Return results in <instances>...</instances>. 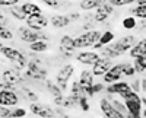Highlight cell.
I'll list each match as a JSON object with an SVG mask.
<instances>
[{"instance_id":"cell-1","label":"cell","mask_w":146,"mask_h":118,"mask_svg":"<svg viewBox=\"0 0 146 118\" xmlns=\"http://www.w3.org/2000/svg\"><path fill=\"white\" fill-rule=\"evenodd\" d=\"M133 45H135V35H126V37L115 41L114 44L102 47L100 50L101 57H107V58H111L113 60L114 57H120V55L126 54L127 51H130V48Z\"/></svg>"},{"instance_id":"cell-2","label":"cell","mask_w":146,"mask_h":118,"mask_svg":"<svg viewBox=\"0 0 146 118\" xmlns=\"http://www.w3.org/2000/svg\"><path fill=\"white\" fill-rule=\"evenodd\" d=\"M2 54L6 57V60H9L12 64H15V69H16V70H22V69L27 67V63H28L27 55L23 54V53H21L19 50L13 48V47L5 45Z\"/></svg>"},{"instance_id":"cell-3","label":"cell","mask_w":146,"mask_h":118,"mask_svg":"<svg viewBox=\"0 0 146 118\" xmlns=\"http://www.w3.org/2000/svg\"><path fill=\"white\" fill-rule=\"evenodd\" d=\"M47 69L41 66L40 58H31L27 63V72L25 76L32 80H47Z\"/></svg>"},{"instance_id":"cell-4","label":"cell","mask_w":146,"mask_h":118,"mask_svg":"<svg viewBox=\"0 0 146 118\" xmlns=\"http://www.w3.org/2000/svg\"><path fill=\"white\" fill-rule=\"evenodd\" d=\"M101 34H102V32L96 31V29L83 32L82 35H79V37L75 38V47H76V48H86V47H94L96 42L100 41Z\"/></svg>"},{"instance_id":"cell-5","label":"cell","mask_w":146,"mask_h":118,"mask_svg":"<svg viewBox=\"0 0 146 118\" xmlns=\"http://www.w3.org/2000/svg\"><path fill=\"white\" fill-rule=\"evenodd\" d=\"M18 35H19V40L27 42V44H32L35 41H48V37L42 32V31H34L28 26H21L18 29Z\"/></svg>"},{"instance_id":"cell-6","label":"cell","mask_w":146,"mask_h":118,"mask_svg":"<svg viewBox=\"0 0 146 118\" xmlns=\"http://www.w3.org/2000/svg\"><path fill=\"white\" fill-rule=\"evenodd\" d=\"M73 72H75V67H73V64H64V66L57 72V74H56V85L62 89V90H66V89H67V82H69L70 77L73 76Z\"/></svg>"},{"instance_id":"cell-7","label":"cell","mask_w":146,"mask_h":118,"mask_svg":"<svg viewBox=\"0 0 146 118\" xmlns=\"http://www.w3.org/2000/svg\"><path fill=\"white\" fill-rule=\"evenodd\" d=\"M2 80L18 90V88L23 82V77L19 73V70H16V69H5L3 73H2Z\"/></svg>"},{"instance_id":"cell-8","label":"cell","mask_w":146,"mask_h":118,"mask_svg":"<svg viewBox=\"0 0 146 118\" xmlns=\"http://www.w3.org/2000/svg\"><path fill=\"white\" fill-rule=\"evenodd\" d=\"M29 112L40 117V118H54L56 117V112L51 107L48 105H44V103H40V102H32L29 103Z\"/></svg>"},{"instance_id":"cell-9","label":"cell","mask_w":146,"mask_h":118,"mask_svg":"<svg viewBox=\"0 0 146 118\" xmlns=\"http://www.w3.org/2000/svg\"><path fill=\"white\" fill-rule=\"evenodd\" d=\"M124 64L126 63H118L115 66H111V69L102 76L105 83H115V82H120V79L123 77V70H124Z\"/></svg>"},{"instance_id":"cell-10","label":"cell","mask_w":146,"mask_h":118,"mask_svg":"<svg viewBox=\"0 0 146 118\" xmlns=\"http://www.w3.org/2000/svg\"><path fill=\"white\" fill-rule=\"evenodd\" d=\"M18 90H0V105L2 107H16L19 103Z\"/></svg>"},{"instance_id":"cell-11","label":"cell","mask_w":146,"mask_h":118,"mask_svg":"<svg viewBox=\"0 0 146 118\" xmlns=\"http://www.w3.org/2000/svg\"><path fill=\"white\" fill-rule=\"evenodd\" d=\"M113 66V61L111 58H107V57H100L96 63L92 66V74L96 76V77H102Z\"/></svg>"},{"instance_id":"cell-12","label":"cell","mask_w":146,"mask_h":118,"mask_svg":"<svg viewBox=\"0 0 146 118\" xmlns=\"http://www.w3.org/2000/svg\"><path fill=\"white\" fill-rule=\"evenodd\" d=\"M27 26L34 29V31H42L47 28L48 25V19L44 15H32V16H27L25 19Z\"/></svg>"},{"instance_id":"cell-13","label":"cell","mask_w":146,"mask_h":118,"mask_svg":"<svg viewBox=\"0 0 146 118\" xmlns=\"http://www.w3.org/2000/svg\"><path fill=\"white\" fill-rule=\"evenodd\" d=\"M76 47H75V38H72L70 35H63L60 38V51L64 57H70L75 53Z\"/></svg>"},{"instance_id":"cell-14","label":"cell","mask_w":146,"mask_h":118,"mask_svg":"<svg viewBox=\"0 0 146 118\" xmlns=\"http://www.w3.org/2000/svg\"><path fill=\"white\" fill-rule=\"evenodd\" d=\"M100 108H101V111H102V114L107 117V118H126L121 112H118L113 105H111V102H110L107 98H102L101 101H100Z\"/></svg>"},{"instance_id":"cell-15","label":"cell","mask_w":146,"mask_h":118,"mask_svg":"<svg viewBox=\"0 0 146 118\" xmlns=\"http://www.w3.org/2000/svg\"><path fill=\"white\" fill-rule=\"evenodd\" d=\"M95 10L96 12H95V15H94V19L96 22H105L110 16L114 13V7L111 5H108V3L101 5L100 7H96Z\"/></svg>"},{"instance_id":"cell-16","label":"cell","mask_w":146,"mask_h":118,"mask_svg":"<svg viewBox=\"0 0 146 118\" xmlns=\"http://www.w3.org/2000/svg\"><path fill=\"white\" fill-rule=\"evenodd\" d=\"M101 55L96 53V51H82L78 54V61L80 64H85V66H94L96 63V60H98Z\"/></svg>"},{"instance_id":"cell-17","label":"cell","mask_w":146,"mask_h":118,"mask_svg":"<svg viewBox=\"0 0 146 118\" xmlns=\"http://www.w3.org/2000/svg\"><path fill=\"white\" fill-rule=\"evenodd\" d=\"M130 55L131 58H137L142 55H146V38H142L140 41L135 42V45L130 48Z\"/></svg>"},{"instance_id":"cell-18","label":"cell","mask_w":146,"mask_h":118,"mask_svg":"<svg viewBox=\"0 0 146 118\" xmlns=\"http://www.w3.org/2000/svg\"><path fill=\"white\" fill-rule=\"evenodd\" d=\"M127 90H131L130 89V85L127 83V82H115V83H111V85L107 88V92L110 93V95H113V93L120 95V93L127 92Z\"/></svg>"},{"instance_id":"cell-19","label":"cell","mask_w":146,"mask_h":118,"mask_svg":"<svg viewBox=\"0 0 146 118\" xmlns=\"http://www.w3.org/2000/svg\"><path fill=\"white\" fill-rule=\"evenodd\" d=\"M21 9L22 12L25 13L27 16H32V15H42V10L41 7L34 3V2H25L23 5H21Z\"/></svg>"},{"instance_id":"cell-20","label":"cell","mask_w":146,"mask_h":118,"mask_svg":"<svg viewBox=\"0 0 146 118\" xmlns=\"http://www.w3.org/2000/svg\"><path fill=\"white\" fill-rule=\"evenodd\" d=\"M50 22H51V25L53 28L56 29H62V28H66L69 23H70V19L67 15H53L50 18Z\"/></svg>"},{"instance_id":"cell-21","label":"cell","mask_w":146,"mask_h":118,"mask_svg":"<svg viewBox=\"0 0 146 118\" xmlns=\"http://www.w3.org/2000/svg\"><path fill=\"white\" fill-rule=\"evenodd\" d=\"M94 74H92V72L91 70H82L80 72V76H79V79H78V82L80 83V86L82 88H88V86H92L95 82H94Z\"/></svg>"},{"instance_id":"cell-22","label":"cell","mask_w":146,"mask_h":118,"mask_svg":"<svg viewBox=\"0 0 146 118\" xmlns=\"http://www.w3.org/2000/svg\"><path fill=\"white\" fill-rule=\"evenodd\" d=\"M104 3H107V0H80L79 7L82 10H94Z\"/></svg>"},{"instance_id":"cell-23","label":"cell","mask_w":146,"mask_h":118,"mask_svg":"<svg viewBox=\"0 0 146 118\" xmlns=\"http://www.w3.org/2000/svg\"><path fill=\"white\" fill-rule=\"evenodd\" d=\"M19 92H21L22 98L25 99V101H28L29 103L38 102V95H36V92H34L32 89H29L27 86H22V88H19Z\"/></svg>"},{"instance_id":"cell-24","label":"cell","mask_w":146,"mask_h":118,"mask_svg":"<svg viewBox=\"0 0 146 118\" xmlns=\"http://www.w3.org/2000/svg\"><path fill=\"white\" fill-rule=\"evenodd\" d=\"M29 50L32 53H44V51L48 50V42L47 41H42V40L35 41V42L29 44Z\"/></svg>"},{"instance_id":"cell-25","label":"cell","mask_w":146,"mask_h":118,"mask_svg":"<svg viewBox=\"0 0 146 118\" xmlns=\"http://www.w3.org/2000/svg\"><path fill=\"white\" fill-rule=\"evenodd\" d=\"M133 67H135V72L136 73H143L146 72V55L137 57L133 60Z\"/></svg>"},{"instance_id":"cell-26","label":"cell","mask_w":146,"mask_h":118,"mask_svg":"<svg viewBox=\"0 0 146 118\" xmlns=\"http://www.w3.org/2000/svg\"><path fill=\"white\" fill-rule=\"evenodd\" d=\"M129 13H131L133 18H137L140 20H146V7L145 6H135L129 10Z\"/></svg>"},{"instance_id":"cell-27","label":"cell","mask_w":146,"mask_h":118,"mask_svg":"<svg viewBox=\"0 0 146 118\" xmlns=\"http://www.w3.org/2000/svg\"><path fill=\"white\" fill-rule=\"evenodd\" d=\"M45 88H47V90L53 95V98H56V96H62V95H63V90L60 89V88L54 83V82L48 80V79L45 80Z\"/></svg>"},{"instance_id":"cell-28","label":"cell","mask_w":146,"mask_h":118,"mask_svg":"<svg viewBox=\"0 0 146 118\" xmlns=\"http://www.w3.org/2000/svg\"><path fill=\"white\" fill-rule=\"evenodd\" d=\"M78 103H79V98L70 93V95L64 96L62 108H64V109H67V108H75V107H78Z\"/></svg>"},{"instance_id":"cell-29","label":"cell","mask_w":146,"mask_h":118,"mask_svg":"<svg viewBox=\"0 0 146 118\" xmlns=\"http://www.w3.org/2000/svg\"><path fill=\"white\" fill-rule=\"evenodd\" d=\"M9 13L13 16L16 20H25L27 19V15L22 12V9H21V6H12V7H9Z\"/></svg>"},{"instance_id":"cell-30","label":"cell","mask_w":146,"mask_h":118,"mask_svg":"<svg viewBox=\"0 0 146 118\" xmlns=\"http://www.w3.org/2000/svg\"><path fill=\"white\" fill-rule=\"evenodd\" d=\"M114 41V32H111V31H105V32H102L101 34V38H100V44L102 45V47H105V45H110Z\"/></svg>"},{"instance_id":"cell-31","label":"cell","mask_w":146,"mask_h":118,"mask_svg":"<svg viewBox=\"0 0 146 118\" xmlns=\"http://www.w3.org/2000/svg\"><path fill=\"white\" fill-rule=\"evenodd\" d=\"M121 25H123L124 29L131 31V29H135L137 26V20H136V18H133V16H126L123 19V22H121Z\"/></svg>"},{"instance_id":"cell-32","label":"cell","mask_w":146,"mask_h":118,"mask_svg":"<svg viewBox=\"0 0 146 118\" xmlns=\"http://www.w3.org/2000/svg\"><path fill=\"white\" fill-rule=\"evenodd\" d=\"M70 93H72V95H75V96H78V98L85 96L83 89H82V86H80V83H79L78 80H75V82L72 83V86H70Z\"/></svg>"},{"instance_id":"cell-33","label":"cell","mask_w":146,"mask_h":118,"mask_svg":"<svg viewBox=\"0 0 146 118\" xmlns=\"http://www.w3.org/2000/svg\"><path fill=\"white\" fill-rule=\"evenodd\" d=\"M27 117V109L21 108V107H15L10 111V118H25Z\"/></svg>"},{"instance_id":"cell-34","label":"cell","mask_w":146,"mask_h":118,"mask_svg":"<svg viewBox=\"0 0 146 118\" xmlns=\"http://www.w3.org/2000/svg\"><path fill=\"white\" fill-rule=\"evenodd\" d=\"M107 3L111 5L113 7H121V6H126V5L136 3V0H107Z\"/></svg>"},{"instance_id":"cell-35","label":"cell","mask_w":146,"mask_h":118,"mask_svg":"<svg viewBox=\"0 0 146 118\" xmlns=\"http://www.w3.org/2000/svg\"><path fill=\"white\" fill-rule=\"evenodd\" d=\"M111 102V105L118 111V112H121L124 117H126V114H127V109H126V105H124V102H120V101H117V99H113V101H110Z\"/></svg>"},{"instance_id":"cell-36","label":"cell","mask_w":146,"mask_h":118,"mask_svg":"<svg viewBox=\"0 0 146 118\" xmlns=\"http://www.w3.org/2000/svg\"><path fill=\"white\" fill-rule=\"evenodd\" d=\"M79 107H80V109L83 111V112H88L89 109H91V105H89V101H88V96H80L79 98Z\"/></svg>"},{"instance_id":"cell-37","label":"cell","mask_w":146,"mask_h":118,"mask_svg":"<svg viewBox=\"0 0 146 118\" xmlns=\"http://www.w3.org/2000/svg\"><path fill=\"white\" fill-rule=\"evenodd\" d=\"M135 67H133V64H129V63H126L124 64V70H123V76H126V77H131V76H135Z\"/></svg>"},{"instance_id":"cell-38","label":"cell","mask_w":146,"mask_h":118,"mask_svg":"<svg viewBox=\"0 0 146 118\" xmlns=\"http://www.w3.org/2000/svg\"><path fill=\"white\" fill-rule=\"evenodd\" d=\"M0 38H2V40H12V38H13V32L5 26V28L0 29Z\"/></svg>"},{"instance_id":"cell-39","label":"cell","mask_w":146,"mask_h":118,"mask_svg":"<svg viewBox=\"0 0 146 118\" xmlns=\"http://www.w3.org/2000/svg\"><path fill=\"white\" fill-rule=\"evenodd\" d=\"M41 2L48 6V7H51V9H58L60 6H62V3H60V0H41Z\"/></svg>"},{"instance_id":"cell-40","label":"cell","mask_w":146,"mask_h":118,"mask_svg":"<svg viewBox=\"0 0 146 118\" xmlns=\"http://www.w3.org/2000/svg\"><path fill=\"white\" fill-rule=\"evenodd\" d=\"M129 85H130V89L135 92V93H139V92L142 90V89H140V80H139V79H135V80H133L131 83H129Z\"/></svg>"},{"instance_id":"cell-41","label":"cell","mask_w":146,"mask_h":118,"mask_svg":"<svg viewBox=\"0 0 146 118\" xmlns=\"http://www.w3.org/2000/svg\"><path fill=\"white\" fill-rule=\"evenodd\" d=\"M19 3V0H0V6L2 7H12L16 6Z\"/></svg>"},{"instance_id":"cell-42","label":"cell","mask_w":146,"mask_h":118,"mask_svg":"<svg viewBox=\"0 0 146 118\" xmlns=\"http://www.w3.org/2000/svg\"><path fill=\"white\" fill-rule=\"evenodd\" d=\"M10 111H12L10 108L0 105V118H10Z\"/></svg>"},{"instance_id":"cell-43","label":"cell","mask_w":146,"mask_h":118,"mask_svg":"<svg viewBox=\"0 0 146 118\" xmlns=\"http://www.w3.org/2000/svg\"><path fill=\"white\" fill-rule=\"evenodd\" d=\"M92 89H94V93L96 95V93L102 92V90L105 89V86H104V83H94V85H92Z\"/></svg>"},{"instance_id":"cell-44","label":"cell","mask_w":146,"mask_h":118,"mask_svg":"<svg viewBox=\"0 0 146 118\" xmlns=\"http://www.w3.org/2000/svg\"><path fill=\"white\" fill-rule=\"evenodd\" d=\"M67 16H69L70 22H72V20H78V19H80V15H79V13H75V12H73V13H70V15H67Z\"/></svg>"},{"instance_id":"cell-45","label":"cell","mask_w":146,"mask_h":118,"mask_svg":"<svg viewBox=\"0 0 146 118\" xmlns=\"http://www.w3.org/2000/svg\"><path fill=\"white\" fill-rule=\"evenodd\" d=\"M140 89L143 90V92H146V79H143V80H140Z\"/></svg>"},{"instance_id":"cell-46","label":"cell","mask_w":146,"mask_h":118,"mask_svg":"<svg viewBox=\"0 0 146 118\" xmlns=\"http://www.w3.org/2000/svg\"><path fill=\"white\" fill-rule=\"evenodd\" d=\"M137 6H145L146 7V0H136Z\"/></svg>"},{"instance_id":"cell-47","label":"cell","mask_w":146,"mask_h":118,"mask_svg":"<svg viewBox=\"0 0 146 118\" xmlns=\"http://www.w3.org/2000/svg\"><path fill=\"white\" fill-rule=\"evenodd\" d=\"M142 118H146V108L142 111Z\"/></svg>"},{"instance_id":"cell-48","label":"cell","mask_w":146,"mask_h":118,"mask_svg":"<svg viewBox=\"0 0 146 118\" xmlns=\"http://www.w3.org/2000/svg\"><path fill=\"white\" fill-rule=\"evenodd\" d=\"M3 48H5V45H3L2 42H0V54H2V51H3Z\"/></svg>"}]
</instances>
